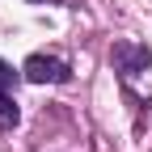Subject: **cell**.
Returning a JSON list of instances; mask_svg holds the SVG:
<instances>
[{
  "label": "cell",
  "instance_id": "2",
  "mask_svg": "<svg viewBox=\"0 0 152 152\" xmlns=\"http://www.w3.org/2000/svg\"><path fill=\"white\" fill-rule=\"evenodd\" d=\"M9 127H17V106L9 93H0V131H9Z\"/></svg>",
  "mask_w": 152,
  "mask_h": 152
},
{
  "label": "cell",
  "instance_id": "3",
  "mask_svg": "<svg viewBox=\"0 0 152 152\" xmlns=\"http://www.w3.org/2000/svg\"><path fill=\"white\" fill-rule=\"evenodd\" d=\"M13 85H17V72L0 59V93H13Z\"/></svg>",
  "mask_w": 152,
  "mask_h": 152
},
{
  "label": "cell",
  "instance_id": "1",
  "mask_svg": "<svg viewBox=\"0 0 152 152\" xmlns=\"http://www.w3.org/2000/svg\"><path fill=\"white\" fill-rule=\"evenodd\" d=\"M21 76L34 80V85H47V80L55 85V80H68V68H64V59H55V55H30Z\"/></svg>",
  "mask_w": 152,
  "mask_h": 152
}]
</instances>
